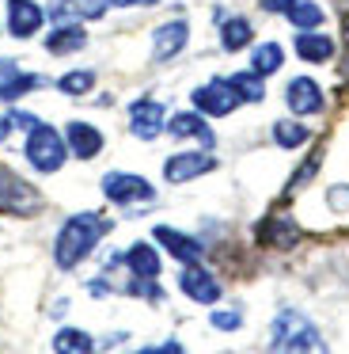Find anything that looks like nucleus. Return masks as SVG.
I'll return each instance as SVG.
<instances>
[{
  "label": "nucleus",
  "instance_id": "8",
  "mask_svg": "<svg viewBox=\"0 0 349 354\" xmlns=\"http://www.w3.org/2000/svg\"><path fill=\"white\" fill-rule=\"evenodd\" d=\"M212 168H217V156L212 153H174L163 164V179L167 183H190V179L205 176Z\"/></svg>",
  "mask_w": 349,
  "mask_h": 354
},
{
  "label": "nucleus",
  "instance_id": "18",
  "mask_svg": "<svg viewBox=\"0 0 349 354\" xmlns=\"http://www.w3.org/2000/svg\"><path fill=\"white\" fill-rule=\"evenodd\" d=\"M126 267L133 278H156L159 274V255L152 244H133L126 252Z\"/></svg>",
  "mask_w": 349,
  "mask_h": 354
},
{
  "label": "nucleus",
  "instance_id": "12",
  "mask_svg": "<svg viewBox=\"0 0 349 354\" xmlns=\"http://www.w3.org/2000/svg\"><path fill=\"white\" fill-rule=\"evenodd\" d=\"M186 39H190V27L182 19H171V24L156 27V35H152V54H156V62H171L186 46Z\"/></svg>",
  "mask_w": 349,
  "mask_h": 354
},
{
  "label": "nucleus",
  "instance_id": "6",
  "mask_svg": "<svg viewBox=\"0 0 349 354\" xmlns=\"http://www.w3.org/2000/svg\"><path fill=\"white\" fill-rule=\"evenodd\" d=\"M129 130H133V138H141V141L159 138V133L167 130V111H163V103H156V100H137L133 107H129Z\"/></svg>",
  "mask_w": 349,
  "mask_h": 354
},
{
  "label": "nucleus",
  "instance_id": "11",
  "mask_svg": "<svg viewBox=\"0 0 349 354\" xmlns=\"http://www.w3.org/2000/svg\"><path fill=\"white\" fill-rule=\"evenodd\" d=\"M285 100H288V111H292V115H319V111H323V92H319V84L308 77L288 80Z\"/></svg>",
  "mask_w": 349,
  "mask_h": 354
},
{
  "label": "nucleus",
  "instance_id": "16",
  "mask_svg": "<svg viewBox=\"0 0 349 354\" xmlns=\"http://www.w3.org/2000/svg\"><path fill=\"white\" fill-rule=\"evenodd\" d=\"M152 236L159 240V244L167 248V252L174 255V259H182V263H197L201 259V244H197L194 236H186V232H179V229H167V225H159Z\"/></svg>",
  "mask_w": 349,
  "mask_h": 354
},
{
  "label": "nucleus",
  "instance_id": "24",
  "mask_svg": "<svg viewBox=\"0 0 349 354\" xmlns=\"http://www.w3.org/2000/svg\"><path fill=\"white\" fill-rule=\"evenodd\" d=\"M228 84L235 88V95L239 100H247V103H258V100H266V88H262V77L258 73H235V77H228Z\"/></svg>",
  "mask_w": 349,
  "mask_h": 354
},
{
  "label": "nucleus",
  "instance_id": "10",
  "mask_svg": "<svg viewBox=\"0 0 349 354\" xmlns=\"http://www.w3.org/2000/svg\"><path fill=\"white\" fill-rule=\"evenodd\" d=\"M42 24H46L42 4H34V0H8V31H12L15 39H30V35H38Z\"/></svg>",
  "mask_w": 349,
  "mask_h": 354
},
{
  "label": "nucleus",
  "instance_id": "17",
  "mask_svg": "<svg viewBox=\"0 0 349 354\" xmlns=\"http://www.w3.org/2000/svg\"><path fill=\"white\" fill-rule=\"evenodd\" d=\"M296 54L303 57V62H330L334 57V39L323 31H300L296 35Z\"/></svg>",
  "mask_w": 349,
  "mask_h": 354
},
{
  "label": "nucleus",
  "instance_id": "25",
  "mask_svg": "<svg viewBox=\"0 0 349 354\" xmlns=\"http://www.w3.org/2000/svg\"><path fill=\"white\" fill-rule=\"evenodd\" d=\"M296 225L288 221V217H270L266 221V229H262V240L266 244H277V248H288V244H296Z\"/></svg>",
  "mask_w": 349,
  "mask_h": 354
},
{
  "label": "nucleus",
  "instance_id": "9",
  "mask_svg": "<svg viewBox=\"0 0 349 354\" xmlns=\"http://www.w3.org/2000/svg\"><path fill=\"white\" fill-rule=\"evenodd\" d=\"M179 286H182V293H186L190 301H197V305H212V301H220V282L205 267H197V263H186V267H182Z\"/></svg>",
  "mask_w": 349,
  "mask_h": 354
},
{
  "label": "nucleus",
  "instance_id": "28",
  "mask_svg": "<svg viewBox=\"0 0 349 354\" xmlns=\"http://www.w3.org/2000/svg\"><path fill=\"white\" fill-rule=\"evenodd\" d=\"M50 16L57 19L61 27L72 24V16H80V12H76V0H50Z\"/></svg>",
  "mask_w": 349,
  "mask_h": 354
},
{
  "label": "nucleus",
  "instance_id": "19",
  "mask_svg": "<svg viewBox=\"0 0 349 354\" xmlns=\"http://www.w3.org/2000/svg\"><path fill=\"white\" fill-rule=\"evenodd\" d=\"M83 46H88V35H83V27H76V24L57 27V31L46 39V50H50V54H72V50H83Z\"/></svg>",
  "mask_w": 349,
  "mask_h": 354
},
{
  "label": "nucleus",
  "instance_id": "7",
  "mask_svg": "<svg viewBox=\"0 0 349 354\" xmlns=\"http://www.w3.org/2000/svg\"><path fill=\"white\" fill-rule=\"evenodd\" d=\"M266 12H285L288 24L300 27V31H319L323 27V8H319L315 0H262Z\"/></svg>",
  "mask_w": 349,
  "mask_h": 354
},
{
  "label": "nucleus",
  "instance_id": "23",
  "mask_svg": "<svg viewBox=\"0 0 349 354\" xmlns=\"http://www.w3.org/2000/svg\"><path fill=\"white\" fill-rule=\"evenodd\" d=\"M308 138H311V130L303 122H296V118H281V122H273V141H277L281 149H300Z\"/></svg>",
  "mask_w": 349,
  "mask_h": 354
},
{
  "label": "nucleus",
  "instance_id": "2",
  "mask_svg": "<svg viewBox=\"0 0 349 354\" xmlns=\"http://www.w3.org/2000/svg\"><path fill=\"white\" fill-rule=\"evenodd\" d=\"M270 351L273 354H330L323 343V335L315 331V324L296 308L273 316L270 324Z\"/></svg>",
  "mask_w": 349,
  "mask_h": 354
},
{
  "label": "nucleus",
  "instance_id": "13",
  "mask_svg": "<svg viewBox=\"0 0 349 354\" xmlns=\"http://www.w3.org/2000/svg\"><path fill=\"white\" fill-rule=\"evenodd\" d=\"M167 133H171V138H197L201 141L205 149H212V130L209 126H205V118H201V111H182V115H171L167 118Z\"/></svg>",
  "mask_w": 349,
  "mask_h": 354
},
{
  "label": "nucleus",
  "instance_id": "31",
  "mask_svg": "<svg viewBox=\"0 0 349 354\" xmlns=\"http://www.w3.org/2000/svg\"><path fill=\"white\" fill-rule=\"evenodd\" d=\"M114 8H133V4H156V0H110Z\"/></svg>",
  "mask_w": 349,
  "mask_h": 354
},
{
  "label": "nucleus",
  "instance_id": "5",
  "mask_svg": "<svg viewBox=\"0 0 349 354\" xmlns=\"http://www.w3.org/2000/svg\"><path fill=\"white\" fill-rule=\"evenodd\" d=\"M235 107H239V95H235V88L228 80H209V84L194 88V111H201V115L224 118Z\"/></svg>",
  "mask_w": 349,
  "mask_h": 354
},
{
  "label": "nucleus",
  "instance_id": "27",
  "mask_svg": "<svg viewBox=\"0 0 349 354\" xmlns=\"http://www.w3.org/2000/svg\"><path fill=\"white\" fill-rule=\"evenodd\" d=\"M209 320H212V328H220V331H235L243 324V313L239 308H217Z\"/></svg>",
  "mask_w": 349,
  "mask_h": 354
},
{
  "label": "nucleus",
  "instance_id": "21",
  "mask_svg": "<svg viewBox=\"0 0 349 354\" xmlns=\"http://www.w3.org/2000/svg\"><path fill=\"white\" fill-rule=\"evenodd\" d=\"M250 39H255V27H250L243 16L224 19V27H220V46H224L228 54H235V50L250 46Z\"/></svg>",
  "mask_w": 349,
  "mask_h": 354
},
{
  "label": "nucleus",
  "instance_id": "1",
  "mask_svg": "<svg viewBox=\"0 0 349 354\" xmlns=\"http://www.w3.org/2000/svg\"><path fill=\"white\" fill-rule=\"evenodd\" d=\"M110 221L103 214H76L61 225L57 232V244H53V259H57L61 270H72L76 263H83L91 255V248L106 236Z\"/></svg>",
  "mask_w": 349,
  "mask_h": 354
},
{
  "label": "nucleus",
  "instance_id": "14",
  "mask_svg": "<svg viewBox=\"0 0 349 354\" xmlns=\"http://www.w3.org/2000/svg\"><path fill=\"white\" fill-rule=\"evenodd\" d=\"M65 141H68V149H72V156H80V160H91V156H99V149H103V133L91 122H68Z\"/></svg>",
  "mask_w": 349,
  "mask_h": 354
},
{
  "label": "nucleus",
  "instance_id": "20",
  "mask_svg": "<svg viewBox=\"0 0 349 354\" xmlns=\"http://www.w3.org/2000/svg\"><path fill=\"white\" fill-rule=\"evenodd\" d=\"M53 351L57 354H95V339L80 328H61L53 335Z\"/></svg>",
  "mask_w": 349,
  "mask_h": 354
},
{
  "label": "nucleus",
  "instance_id": "26",
  "mask_svg": "<svg viewBox=\"0 0 349 354\" xmlns=\"http://www.w3.org/2000/svg\"><path fill=\"white\" fill-rule=\"evenodd\" d=\"M57 88L65 95H88L91 88H95V73H88V69H76V73H65V77L57 80Z\"/></svg>",
  "mask_w": 349,
  "mask_h": 354
},
{
  "label": "nucleus",
  "instance_id": "22",
  "mask_svg": "<svg viewBox=\"0 0 349 354\" xmlns=\"http://www.w3.org/2000/svg\"><path fill=\"white\" fill-rule=\"evenodd\" d=\"M281 65H285V50H281L277 42H262V46H255V54H250V73H258V77H270Z\"/></svg>",
  "mask_w": 349,
  "mask_h": 354
},
{
  "label": "nucleus",
  "instance_id": "30",
  "mask_svg": "<svg viewBox=\"0 0 349 354\" xmlns=\"http://www.w3.org/2000/svg\"><path fill=\"white\" fill-rule=\"evenodd\" d=\"M137 354H186V351H182V343L167 339V343H159V346H144V351H137Z\"/></svg>",
  "mask_w": 349,
  "mask_h": 354
},
{
  "label": "nucleus",
  "instance_id": "3",
  "mask_svg": "<svg viewBox=\"0 0 349 354\" xmlns=\"http://www.w3.org/2000/svg\"><path fill=\"white\" fill-rule=\"evenodd\" d=\"M23 153H27L30 168L42 171V176H50V171H57L61 164L68 160V141L61 138L53 126L38 122L34 130L27 133V145H23Z\"/></svg>",
  "mask_w": 349,
  "mask_h": 354
},
{
  "label": "nucleus",
  "instance_id": "32",
  "mask_svg": "<svg viewBox=\"0 0 349 354\" xmlns=\"http://www.w3.org/2000/svg\"><path fill=\"white\" fill-rule=\"evenodd\" d=\"M8 133H12V118H4V115H0V141H4Z\"/></svg>",
  "mask_w": 349,
  "mask_h": 354
},
{
  "label": "nucleus",
  "instance_id": "15",
  "mask_svg": "<svg viewBox=\"0 0 349 354\" xmlns=\"http://www.w3.org/2000/svg\"><path fill=\"white\" fill-rule=\"evenodd\" d=\"M38 202V194L23 183L19 176H12L8 168H0V206L4 209H30Z\"/></svg>",
  "mask_w": 349,
  "mask_h": 354
},
{
  "label": "nucleus",
  "instance_id": "4",
  "mask_svg": "<svg viewBox=\"0 0 349 354\" xmlns=\"http://www.w3.org/2000/svg\"><path fill=\"white\" fill-rule=\"evenodd\" d=\"M103 194L110 202H118V206H133V202H152L156 198V191H152L148 179L129 176V171H110V176H103Z\"/></svg>",
  "mask_w": 349,
  "mask_h": 354
},
{
  "label": "nucleus",
  "instance_id": "29",
  "mask_svg": "<svg viewBox=\"0 0 349 354\" xmlns=\"http://www.w3.org/2000/svg\"><path fill=\"white\" fill-rule=\"evenodd\" d=\"M106 8H110V0H76V12H80L83 19H99Z\"/></svg>",
  "mask_w": 349,
  "mask_h": 354
}]
</instances>
